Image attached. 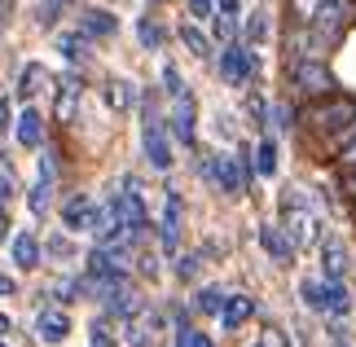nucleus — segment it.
Wrapping results in <instances>:
<instances>
[{
	"label": "nucleus",
	"mask_w": 356,
	"mask_h": 347,
	"mask_svg": "<svg viewBox=\"0 0 356 347\" xmlns=\"http://www.w3.org/2000/svg\"><path fill=\"white\" fill-rule=\"evenodd\" d=\"M282 229L295 238V246H308L321 238V225H317V211H308V193L304 189H286L282 193Z\"/></svg>",
	"instance_id": "1"
},
{
	"label": "nucleus",
	"mask_w": 356,
	"mask_h": 347,
	"mask_svg": "<svg viewBox=\"0 0 356 347\" xmlns=\"http://www.w3.org/2000/svg\"><path fill=\"white\" fill-rule=\"evenodd\" d=\"M352 22H356V0H317L312 13H308V26L325 40V45H334Z\"/></svg>",
	"instance_id": "2"
},
{
	"label": "nucleus",
	"mask_w": 356,
	"mask_h": 347,
	"mask_svg": "<svg viewBox=\"0 0 356 347\" xmlns=\"http://www.w3.org/2000/svg\"><path fill=\"white\" fill-rule=\"evenodd\" d=\"M291 84L299 88V97H308V102H321V97H334V71L325 62L317 58H308V62H295L291 66Z\"/></svg>",
	"instance_id": "3"
},
{
	"label": "nucleus",
	"mask_w": 356,
	"mask_h": 347,
	"mask_svg": "<svg viewBox=\"0 0 356 347\" xmlns=\"http://www.w3.org/2000/svg\"><path fill=\"white\" fill-rule=\"evenodd\" d=\"M141 150H145V159H149V168H159V172H168L176 154H172V141H168V128H163L159 119H145V132H141Z\"/></svg>",
	"instance_id": "4"
},
{
	"label": "nucleus",
	"mask_w": 356,
	"mask_h": 347,
	"mask_svg": "<svg viewBox=\"0 0 356 347\" xmlns=\"http://www.w3.org/2000/svg\"><path fill=\"white\" fill-rule=\"evenodd\" d=\"M251 71H255V62H251V49L242 45V40H229L225 45V53H220V79L225 84H246L251 79Z\"/></svg>",
	"instance_id": "5"
},
{
	"label": "nucleus",
	"mask_w": 356,
	"mask_h": 347,
	"mask_svg": "<svg viewBox=\"0 0 356 347\" xmlns=\"http://www.w3.org/2000/svg\"><path fill=\"white\" fill-rule=\"evenodd\" d=\"M259 246H264V255L273 264H291L295 259V238L282 229V220H277V225H273V220H268V225H259Z\"/></svg>",
	"instance_id": "6"
},
{
	"label": "nucleus",
	"mask_w": 356,
	"mask_h": 347,
	"mask_svg": "<svg viewBox=\"0 0 356 347\" xmlns=\"http://www.w3.org/2000/svg\"><path fill=\"white\" fill-rule=\"evenodd\" d=\"M356 119V106L352 102H343V97H321V106L312 110V123L317 128H325V132H339V128H348V123Z\"/></svg>",
	"instance_id": "7"
},
{
	"label": "nucleus",
	"mask_w": 356,
	"mask_h": 347,
	"mask_svg": "<svg viewBox=\"0 0 356 347\" xmlns=\"http://www.w3.org/2000/svg\"><path fill=\"white\" fill-rule=\"evenodd\" d=\"M115 220L119 225H132V229H141L145 225V202H141V193H136V180H128L119 193H115Z\"/></svg>",
	"instance_id": "8"
},
{
	"label": "nucleus",
	"mask_w": 356,
	"mask_h": 347,
	"mask_svg": "<svg viewBox=\"0 0 356 347\" xmlns=\"http://www.w3.org/2000/svg\"><path fill=\"white\" fill-rule=\"evenodd\" d=\"M92 216H97V202L88 198V193H71L62 207V225L71 233H88L92 229Z\"/></svg>",
	"instance_id": "9"
},
{
	"label": "nucleus",
	"mask_w": 356,
	"mask_h": 347,
	"mask_svg": "<svg viewBox=\"0 0 356 347\" xmlns=\"http://www.w3.org/2000/svg\"><path fill=\"white\" fill-rule=\"evenodd\" d=\"M66 334H71V316H66V308H44L35 316V339L40 343H62Z\"/></svg>",
	"instance_id": "10"
},
{
	"label": "nucleus",
	"mask_w": 356,
	"mask_h": 347,
	"mask_svg": "<svg viewBox=\"0 0 356 347\" xmlns=\"http://www.w3.org/2000/svg\"><path fill=\"white\" fill-rule=\"evenodd\" d=\"M79 92H84L79 75H62V88H58V97H53V119H58V123H71V119H75Z\"/></svg>",
	"instance_id": "11"
},
{
	"label": "nucleus",
	"mask_w": 356,
	"mask_h": 347,
	"mask_svg": "<svg viewBox=\"0 0 356 347\" xmlns=\"http://www.w3.org/2000/svg\"><path fill=\"white\" fill-rule=\"evenodd\" d=\"M102 299V308L111 312V316H136L141 312V295L136 290H128V282H119V286H111L106 295H97Z\"/></svg>",
	"instance_id": "12"
},
{
	"label": "nucleus",
	"mask_w": 356,
	"mask_h": 347,
	"mask_svg": "<svg viewBox=\"0 0 356 347\" xmlns=\"http://www.w3.org/2000/svg\"><path fill=\"white\" fill-rule=\"evenodd\" d=\"M220 189L225 193H246V154H220Z\"/></svg>",
	"instance_id": "13"
},
{
	"label": "nucleus",
	"mask_w": 356,
	"mask_h": 347,
	"mask_svg": "<svg viewBox=\"0 0 356 347\" xmlns=\"http://www.w3.org/2000/svg\"><path fill=\"white\" fill-rule=\"evenodd\" d=\"M168 119H172V132L181 136L185 145H194V97H189V88L176 97V106H172Z\"/></svg>",
	"instance_id": "14"
},
{
	"label": "nucleus",
	"mask_w": 356,
	"mask_h": 347,
	"mask_svg": "<svg viewBox=\"0 0 356 347\" xmlns=\"http://www.w3.org/2000/svg\"><path fill=\"white\" fill-rule=\"evenodd\" d=\"M106 102H111L115 115H128V110L136 106V88L128 84V79H106Z\"/></svg>",
	"instance_id": "15"
},
{
	"label": "nucleus",
	"mask_w": 356,
	"mask_h": 347,
	"mask_svg": "<svg viewBox=\"0 0 356 347\" xmlns=\"http://www.w3.org/2000/svg\"><path fill=\"white\" fill-rule=\"evenodd\" d=\"M321 264H325V277H343L348 273V246L339 238H325L321 242Z\"/></svg>",
	"instance_id": "16"
},
{
	"label": "nucleus",
	"mask_w": 356,
	"mask_h": 347,
	"mask_svg": "<svg viewBox=\"0 0 356 347\" xmlns=\"http://www.w3.org/2000/svg\"><path fill=\"white\" fill-rule=\"evenodd\" d=\"M176 238H181V198L168 193V207H163V246L176 251Z\"/></svg>",
	"instance_id": "17"
},
{
	"label": "nucleus",
	"mask_w": 356,
	"mask_h": 347,
	"mask_svg": "<svg viewBox=\"0 0 356 347\" xmlns=\"http://www.w3.org/2000/svg\"><path fill=\"white\" fill-rule=\"evenodd\" d=\"M251 312H255L251 295H229L220 316H225V325H229V330H238V325H246V321H251Z\"/></svg>",
	"instance_id": "18"
},
{
	"label": "nucleus",
	"mask_w": 356,
	"mask_h": 347,
	"mask_svg": "<svg viewBox=\"0 0 356 347\" xmlns=\"http://www.w3.org/2000/svg\"><path fill=\"white\" fill-rule=\"evenodd\" d=\"M115 31H119V18H115V13H106V9H88V13H84V35L111 40Z\"/></svg>",
	"instance_id": "19"
},
{
	"label": "nucleus",
	"mask_w": 356,
	"mask_h": 347,
	"mask_svg": "<svg viewBox=\"0 0 356 347\" xmlns=\"http://www.w3.org/2000/svg\"><path fill=\"white\" fill-rule=\"evenodd\" d=\"M181 45L194 53V58H211V40H207V31H198V22H181Z\"/></svg>",
	"instance_id": "20"
},
{
	"label": "nucleus",
	"mask_w": 356,
	"mask_h": 347,
	"mask_svg": "<svg viewBox=\"0 0 356 347\" xmlns=\"http://www.w3.org/2000/svg\"><path fill=\"white\" fill-rule=\"evenodd\" d=\"M18 141L22 145H44V128H40V115H35L31 106L18 115Z\"/></svg>",
	"instance_id": "21"
},
{
	"label": "nucleus",
	"mask_w": 356,
	"mask_h": 347,
	"mask_svg": "<svg viewBox=\"0 0 356 347\" xmlns=\"http://www.w3.org/2000/svg\"><path fill=\"white\" fill-rule=\"evenodd\" d=\"M13 264H18V268H35L40 264V242L31 233H18V238H13Z\"/></svg>",
	"instance_id": "22"
},
{
	"label": "nucleus",
	"mask_w": 356,
	"mask_h": 347,
	"mask_svg": "<svg viewBox=\"0 0 356 347\" xmlns=\"http://www.w3.org/2000/svg\"><path fill=\"white\" fill-rule=\"evenodd\" d=\"M225 299H229V290H220V286H202L198 295H194V308L198 312H225Z\"/></svg>",
	"instance_id": "23"
},
{
	"label": "nucleus",
	"mask_w": 356,
	"mask_h": 347,
	"mask_svg": "<svg viewBox=\"0 0 356 347\" xmlns=\"http://www.w3.org/2000/svg\"><path fill=\"white\" fill-rule=\"evenodd\" d=\"M44 79H49V75H44V66H35V62H31V66H26V71L18 75V97H22V102H31V97L44 88Z\"/></svg>",
	"instance_id": "24"
},
{
	"label": "nucleus",
	"mask_w": 356,
	"mask_h": 347,
	"mask_svg": "<svg viewBox=\"0 0 356 347\" xmlns=\"http://www.w3.org/2000/svg\"><path fill=\"white\" fill-rule=\"evenodd\" d=\"M325 308H330L334 316H348L352 312V295L339 286V277H330V286H325Z\"/></svg>",
	"instance_id": "25"
},
{
	"label": "nucleus",
	"mask_w": 356,
	"mask_h": 347,
	"mask_svg": "<svg viewBox=\"0 0 356 347\" xmlns=\"http://www.w3.org/2000/svg\"><path fill=\"white\" fill-rule=\"evenodd\" d=\"M255 172L259 176H273V172H277V141H273V136H264L259 150H255Z\"/></svg>",
	"instance_id": "26"
},
{
	"label": "nucleus",
	"mask_w": 356,
	"mask_h": 347,
	"mask_svg": "<svg viewBox=\"0 0 356 347\" xmlns=\"http://www.w3.org/2000/svg\"><path fill=\"white\" fill-rule=\"evenodd\" d=\"M58 49H62V58H66V62H84V53H88V35H58Z\"/></svg>",
	"instance_id": "27"
},
{
	"label": "nucleus",
	"mask_w": 356,
	"mask_h": 347,
	"mask_svg": "<svg viewBox=\"0 0 356 347\" xmlns=\"http://www.w3.org/2000/svg\"><path fill=\"white\" fill-rule=\"evenodd\" d=\"M136 35H141L145 49H163V40H168V31H163L154 18H141V22H136Z\"/></svg>",
	"instance_id": "28"
},
{
	"label": "nucleus",
	"mask_w": 356,
	"mask_h": 347,
	"mask_svg": "<svg viewBox=\"0 0 356 347\" xmlns=\"http://www.w3.org/2000/svg\"><path fill=\"white\" fill-rule=\"evenodd\" d=\"M264 40H268V13L255 9L251 22H246V45H264Z\"/></svg>",
	"instance_id": "29"
},
{
	"label": "nucleus",
	"mask_w": 356,
	"mask_h": 347,
	"mask_svg": "<svg viewBox=\"0 0 356 347\" xmlns=\"http://www.w3.org/2000/svg\"><path fill=\"white\" fill-rule=\"evenodd\" d=\"M299 299H304L308 308H317V312H321V308H325V286H321V282H312V277H308V282L299 286Z\"/></svg>",
	"instance_id": "30"
},
{
	"label": "nucleus",
	"mask_w": 356,
	"mask_h": 347,
	"mask_svg": "<svg viewBox=\"0 0 356 347\" xmlns=\"http://www.w3.org/2000/svg\"><path fill=\"white\" fill-rule=\"evenodd\" d=\"M88 347H119L115 343V330L106 325V321H92L88 325Z\"/></svg>",
	"instance_id": "31"
},
{
	"label": "nucleus",
	"mask_w": 356,
	"mask_h": 347,
	"mask_svg": "<svg viewBox=\"0 0 356 347\" xmlns=\"http://www.w3.org/2000/svg\"><path fill=\"white\" fill-rule=\"evenodd\" d=\"M238 9H216V31H220V40H238Z\"/></svg>",
	"instance_id": "32"
},
{
	"label": "nucleus",
	"mask_w": 356,
	"mask_h": 347,
	"mask_svg": "<svg viewBox=\"0 0 356 347\" xmlns=\"http://www.w3.org/2000/svg\"><path fill=\"white\" fill-rule=\"evenodd\" d=\"M49 193H53V180L40 176V180H35V189H31V211H35V216H44V211H49Z\"/></svg>",
	"instance_id": "33"
},
{
	"label": "nucleus",
	"mask_w": 356,
	"mask_h": 347,
	"mask_svg": "<svg viewBox=\"0 0 356 347\" xmlns=\"http://www.w3.org/2000/svg\"><path fill=\"white\" fill-rule=\"evenodd\" d=\"M163 84H168V92H172V97H181V92H185V79H181V71H176L172 62L163 66Z\"/></svg>",
	"instance_id": "34"
},
{
	"label": "nucleus",
	"mask_w": 356,
	"mask_h": 347,
	"mask_svg": "<svg viewBox=\"0 0 356 347\" xmlns=\"http://www.w3.org/2000/svg\"><path fill=\"white\" fill-rule=\"evenodd\" d=\"M181 347H216L202 330H189V325H181Z\"/></svg>",
	"instance_id": "35"
},
{
	"label": "nucleus",
	"mask_w": 356,
	"mask_h": 347,
	"mask_svg": "<svg viewBox=\"0 0 356 347\" xmlns=\"http://www.w3.org/2000/svg\"><path fill=\"white\" fill-rule=\"evenodd\" d=\"M339 189H343L348 198H356V163H343V176H339Z\"/></svg>",
	"instance_id": "36"
},
{
	"label": "nucleus",
	"mask_w": 356,
	"mask_h": 347,
	"mask_svg": "<svg viewBox=\"0 0 356 347\" xmlns=\"http://www.w3.org/2000/svg\"><path fill=\"white\" fill-rule=\"evenodd\" d=\"M216 0H189V13H194V18H216Z\"/></svg>",
	"instance_id": "37"
},
{
	"label": "nucleus",
	"mask_w": 356,
	"mask_h": 347,
	"mask_svg": "<svg viewBox=\"0 0 356 347\" xmlns=\"http://www.w3.org/2000/svg\"><path fill=\"white\" fill-rule=\"evenodd\" d=\"M198 259H202V255H181V264H176V273H181L185 282H189V277L198 273Z\"/></svg>",
	"instance_id": "38"
},
{
	"label": "nucleus",
	"mask_w": 356,
	"mask_h": 347,
	"mask_svg": "<svg viewBox=\"0 0 356 347\" xmlns=\"http://www.w3.org/2000/svg\"><path fill=\"white\" fill-rule=\"evenodd\" d=\"M286 5H291V13L299 22H308V13H312V5H317V0H286Z\"/></svg>",
	"instance_id": "39"
},
{
	"label": "nucleus",
	"mask_w": 356,
	"mask_h": 347,
	"mask_svg": "<svg viewBox=\"0 0 356 347\" xmlns=\"http://www.w3.org/2000/svg\"><path fill=\"white\" fill-rule=\"evenodd\" d=\"M246 115H251V123H264L268 110H264V102H259V97H251V102H246Z\"/></svg>",
	"instance_id": "40"
},
{
	"label": "nucleus",
	"mask_w": 356,
	"mask_h": 347,
	"mask_svg": "<svg viewBox=\"0 0 356 347\" xmlns=\"http://www.w3.org/2000/svg\"><path fill=\"white\" fill-rule=\"evenodd\" d=\"M49 251H53V255H58V259H71V242H66V238H62V233H58V238H53V242H49Z\"/></svg>",
	"instance_id": "41"
},
{
	"label": "nucleus",
	"mask_w": 356,
	"mask_h": 347,
	"mask_svg": "<svg viewBox=\"0 0 356 347\" xmlns=\"http://www.w3.org/2000/svg\"><path fill=\"white\" fill-rule=\"evenodd\" d=\"M352 141H356V119L348 123V128H339V150H348Z\"/></svg>",
	"instance_id": "42"
},
{
	"label": "nucleus",
	"mask_w": 356,
	"mask_h": 347,
	"mask_svg": "<svg viewBox=\"0 0 356 347\" xmlns=\"http://www.w3.org/2000/svg\"><path fill=\"white\" fill-rule=\"evenodd\" d=\"M0 295H18V286H13V277L0 273Z\"/></svg>",
	"instance_id": "43"
},
{
	"label": "nucleus",
	"mask_w": 356,
	"mask_h": 347,
	"mask_svg": "<svg viewBox=\"0 0 356 347\" xmlns=\"http://www.w3.org/2000/svg\"><path fill=\"white\" fill-rule=\"evenodd\" d=\"M0 242H9V216H5V207H0Z\"/></svg>",
	"instance_id": "44"
},
{
	"label": "nucleus",
	"mask_w": 356,
	"mask_h": 347,
	"mask_svg": "<svg viewBox=\"0 0 356 347\" xmlns=\"http://www.w3.org/2000/svg\"><path fill=\"white\" fill-rule=\"evenodd\" d=\"M9 128V102H0V132Z\"/></svg>",
	"instance_id": "45"
},
{
	"label": "nucleus",
	"mask_w": 356,
	"mask_h": 347,
	"mask_svg": "<svg viewBox=\"0 0 356 347\" xmlns=\"http://www.w3.org/2000/svg\"><path fill=\"white\" fill-rule=\"evenodd\" d=\"M9 193H13V189H9V180H5V176H0V207H5V202H9Z\"/></svg>",
	"instance_id": "46"
},
{
	"label": "nucleus",
	"mask_w": 356,
	"mask_h": 347,
	"mask_svg": "<svg viewBox=\"0 0 356 347\" xmlns=\"http://www.w3.org/2000/svg\"><path fill=\"white\" fill-rule=\"evenodd\" d=\"M343 163H356V141H352V145L343 150Z\"/></svg>",
	"instance_id": "47"
},
{
	"label": "nucleus",
	"mask_w": 356,
	"mask_h": 347,
	"mask_svg": "<svg viewBox=\"0 0 356 347\" xmlns=\"http://www.w3.org/2000/svg\"><path fill=\"white\" fill-rule=\"evenodd\" d=\"M255 347H282V343L277 339H264V343H255Z\"/></svg>",
	"instance_id": "48"
},
{
	"label": "nucleus",
	"mask_w": 356,
	"mask_h": 347,
	"mask_svg": "<svg viewBox=\"0 0 356 347\" xmlns=\"http://www.w3.org/2000/svg\"><path fill=\"white\" fill-rule=\"evenodd\" d=\"M5 330H9V321H5V316H0V334H5Z\"/></svg>",
	"instance_id": "49"
},
{
	"label": "nucleus",
	"mask_w": 356,
	"mask_h": 347,
	"mask_svg": "<svg viewBox=\"0 0 356 347\" xmlns=\"http://www.w3.org/2000/svg\"><path fill=\"white\" fill-rule=\"evenodd\" d=\"M334 347H352V343H348V339H339V343H334Z\"/></svg>",
	"instance_id": "50"
},
{
	"label": "nucleus",
	"mask_w": 356,
	"mask_h": 347,
	"mask_svg": "<svg viewBox=\"0 0 356 347\" xmlns=\"http://www.w3.org/2000/svg\"><path fill=\"white\" fill-rule=\"evenodd\" d=\"M149 5H159V0H149Z\"/></svg>",
	"instance_id": "51"
}]
</instances>
